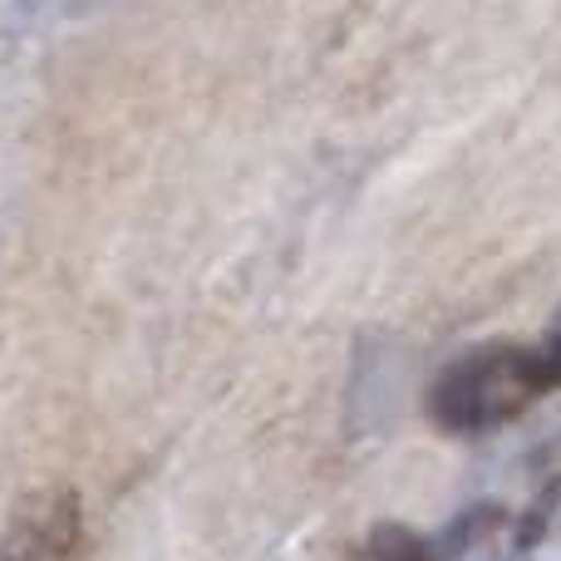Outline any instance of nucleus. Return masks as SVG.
Segmentation results:
<instances>
[{"label":"nucleus","instance_id":"f257e3e1","mask_svg":"<svg viewBox=\"0 0 561 561\" xmlns=\"http://www.w3.org/2000/svg\"><path fill=\"white\" fill-rule=\"evenodd\" d=\"M547 394H557V379L542 355V340L537 345H478L438 369L428 389V419L444 434L478 438L513 424Z\"/></svg>","mask_w":561,"mask_h":561},{"label":"nucleus","instance_id":"f03ea898","mask_svg":"<svg viewBox=\"0 0 561 561\" xmlns=\"http://www.w3.org/2000/svg\"><path fill=\"white\" fill-rule=\"evenodd\" d=\"M84 537V507L75 488H39L10 513L0 561H75Z\"/></svg>","mask_w":561,"mask_h":561},{"label":"nucleus","instance_id":"7ed1b4c3","mask_svg":"<svg viewBox=\"0 0 561 561\" xmlns=\"http://www.w3.org/2000/svg\"><path fill=\"white\" fill-rule=\"evenodd\" d=\"M488 523H493L488 507L463 513L458 523H448L444 533H414V527L389 523V527H375V533H369L345 561H458L478 537H483Z\"/></svg>","mask_w":561,"mask_h":561},{"label":"nucleus","instance_id":"20e7f679","mask_svg":"<svg viewBox=\"0 0 561 561\" xmlns=\"http://www.w3.org/2000/svg\"><path fill=\"white\" fill-rule=\"evenodd\" d=\"M542 355H547V365H552V379H557V389H561V330L542 340Z\"/></svg>","mask_w":561,"mask_h":561}]
</instances>
